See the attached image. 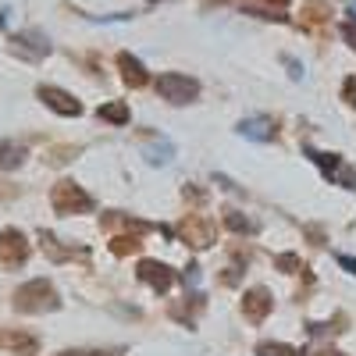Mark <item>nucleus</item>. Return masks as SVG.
I'll return each instance as SVG.
<instances>
[{"label":"nucleus","instance_id":"c756f323","mask_svg":"<svg viewBox=\"0 0 356 356\" xmlns=\"http://www.w3.org/2000/svg\"><path fill=\"white\" fill-rule=\"evenodd\" d=\"M4 22H8V15H0V29H4Z\"/></svg>","mask_w":356,"mask_h":356},{"label":"nucleus","instance_id":"412c9836","mask_svg":"<svg viewBox=\"0 0 356 356\" xmlns=\"http://www.w3.org/2000/svg\"><path fill=\"white\" fill-rule=\"evenodd\" d=\"M342 100H346L349 107H356V79H353V75L342 82Z\"/></svg>","mask_w":356,"mask_h":356},{"label":"nucleus","instance_id":"1a4fd4ad","mask_svg":"<svg viewBox=\"0 0 356 356\" xmlns=\"http://www.w3.org/2000/svg\"><path fill=\"white\" fill-rule=\"evenodd\" d=\"M36 97H40L50 111L65 114V118H79V114H82V104H79L72 93H65V89H57V86H40Z\"/></svg>","mask_w":356,"mask_h":356},{"label":"nucleus","instance_id":"0eeeda50","mask_svg":"<svg viewBox=\"0 0 356 356\" xmlns=\"http://www.w3.org/2000/svg\"><path fill=\"white\" fill-rule=\"evenodd\" d=\"M178 232H182V239L189 243V246H196V250H207L214 243V221L211 218H200V214H186V221L178 225Z\"/></svg>","mask_w":356,"mask_h":356},{"label":"nucleus","instance_id":"6e6552de","mask_svg":"<svg viewBox=\"0 0 356 356\" xmlns=\"http://www.w3.org/2000/svg\"><path fill=\"white\" fill-rule=\"evenodd\" d=\"M136 275H139V282H146L154 292H168L175 285V271H171L168 264H161V260H139Z\"/></svg>","mask_w":356,"mask_h":356},{"label":"nucleus","instance_id":"5701e85b","mask_svg":"<svg viewBox=\"0 0 356 356\" xmlns=\"http://www.w3.org/2000/svg\"><path fill=\"white\" fill-rule=\"evenodd\" d=\"M282 61H285V68H289V75H292V79H303V65L296 61V57H289V54H285Z\"/></svg>","mask_w":356,"mask_h":356},{"label":"nucleus","instance_id":"7c9ffc66","mask_svg":"<svg viewBox=\"0 0 356 356\" xmlns=\"http://www.w3.org/2000/svg\"><path fill=\"white\" fill-rule=\"evenodd\" d=\"M353 22H356V0H353Z\"/></svg>","mask_w":356,"mask_h":356},{"label":"nucleus","instance_id":"9b49d317","mask_svg":"<svg viewBox=\"0 0 356 356\" xmlns=\"http://www.w3.org/2000/svg\"><path fill=\"white\" fill-rule=\"evenodd\" d=\"M271 307H275V300H271V292H267V289H250L246 296H243V314L250 317V321H264L267 314H271Z\"/></svg>","mask_w":356,"mask_h":356},{"label":"nucleus","instance_id":"9d476101","mask_svg":"<svg viewBox=\"0 0 356 356\" xmlns=\"http://www.w3.org/2000/svg\"><path fill=\"white\" fill-rule=\"evenodd\" d=\"M239 136H246L253 143H271L278 136V129H275V122L267 114H253V118H243L239 122Z\"/></svg>","mask_w":356,"mask_h":356},{"label":"nucleus","instance_id":"2eb2a0df","mask_svg":"<svg viewBox=\"0 0 356 356\" xmlns=\"http://www.w3.org/2000/svg\"><path fill=\"white\" fill-rule=\"evenodd\" d=\"M25 164V146L22 143H0V171H15Z\"/></svg>","mask_w":356,"mask_h":356},{"label":"nucleus","instance_id":"20e7f679","mask_svg":"<svg viewBox=\"0 0 356 356\" xmlns=\"http://www.w3.org/2000/svg\"><path fill=\"white\" fill-rule=\"evenodd\" d=\"M307 157L324 171V178H332V182H339V186H346V189H356V171H353L339 154H321V150H310V146H307Z\"/></svg>","mask_w":356,"mask_h":356},{"label":"nucleus","instance_id":"39448f33","mask_svg":"<svg viewBox=\"0 0 356 356\" xmlns=\"http://www.w3.org/2000/svg\"><path fill=\"white\" fill-rule=\"evenodd\" d=\"M11 54L25 57V61H43V57L50 54V40H47V33H40V29H25V33L11 36Z\"/></svg>","mask_w":356,"mask_h":356},{"label":"nucleus","instance_id":"f8f14e48","mask_svg":"<svg viewBox=\"0 0 356 356\" xmlns=\"http://www.w3.org/2000/svg\"><path fill=\"white\" fill-rule=\"evenodd\" d=\"M118 68H122V79H125L132 89H139V86H146V82H150V75H146V65L139 61V57H132L129 50H122V54H118Z\"/></svg>","mask_w":356,"mask_h":356},{"label":"nucleus","instance_id":"cd10ccee","mask_svg":"<svg viewBox=\"0 0 356 356\" xmlns=\"http://www.w3.org/2000/svg\"><path fill=\"white\" fill-rule=\"evenodd\" d=\"M15 196V189H0V200H11Z\"/></svg>","mask_w":356,"mask_h":356},{"label":"nucleus","instance_id":"6ab92c4d","mask_svg":"<svg viewBox=\"0 0 356 356\" xmlns=\"http://www.w3.org/2000/svg\"><path fill=\"white\" fill-rule=\"evenodd\" d=\"M143 243L136 239V235H118V239H111V253H118V257H125V253H136Z\"/></svg>","mask_w":356,"mask_h":356},{"label":"nucleus","instance_id":"ddd939ff","mask_svg":"<svg viewBox=\"0 0 356 356\" xmlns=\"http://www.w3.org/2000/svg\"><path fill=\"white\" fill-rule=\"evenodd\" d=\"M0 346L11 349V353H22V356H33L40 349V342L33 335H18V332H8V335H0Z\"/></svg>","mask_w":356,"mask_h":356},{"label":"nucleus","instance_id":"c85d7f7f","mask_svg":"<svg viewBox=\"0 0 356 356\" xmlns=\"http://www.w3.org/2000/svg\"><path fill=\"white\" fill-rule=\"evenodd\" d=\"M267 4H275V8H285V4H289V0H267Z\"/></svg>","mask_w":356,"mask_h":356},{"label":"nucleus","instance_id":"423d86ee","mask_svg":"<svg viewBox=\"0 0 356 356\" xmlns=\"http://www.w3.org/2000/svg\"><path fill=\"white\" fill-rule=\"evenodd\" d=\"M29 260V239L18 228H4L0 232V267H18Z\"/></svg>","mask_w":356,"mask_h":356},{"label":"nucleus","instance_id":"f03ea898","mask_svg":"<svg viewBox=\"0 0 356 356\" xmlns=\"http://www.w3.org/2000/svg\"><path fill=\"white\" fill-rule=\"evenodd\" d=\"M50 207L57 214H86V211H93V196H89L82 186H75V182H57L54 189H50Z\"/></svg>","mask_w":356,"mask_h":356},{"label":"nucleus","instance_id":"f3484780","mask_svg":"<svg viewBox=\"0 0 356 356\" xmlns=\"http://www.w3.org/2000/svg\"><path fill=\"white\" fill-rule=\"evenodd\" d=\"M97 114L104 118V122H111V125H129V104H125V100H111V104H104Z\"/></svg>","mask_w":356,"mask_h":356},{"label":"nucleus","instance_id":"b1692460","mask_svg":"<svg viewBox=\"0 0 356 356\" xmlns=\"http://www.w3.org/2000/svg\"><path fill=\"white\" fill-rule=\"evenodd\" d=\"M57 356H111V353H104V349H65Z\"/></svg>","mask_w":356,"mask_h":356},{"label":"nucleus","instance_id":"4be33fe9","mask_svg":"<svg viewBox=\"0 0 356 356\" xmlns=\"http://www.w3.org/2000/svg\"><path fill=\"white\" fill-rule=\"evenodd\" d=\"M275 264L282 267V271H300V257H292V253H282Z\"/></svg>","mask_w":356,"mask_h":356},{"label":"nucleus","instance_id":"dca6fc26","mask_svg":"<svg viewBox=\"0 0 356 356\" xmlns=\"http://www.w3.org/2000/svg\"><path fill=\"white\" fill-rule=\"evenodd\" d=\"M40 246H43V253H47L50 260H57V264H65V260H72V257H75V250H65V246L57 243L50 232H40Z\"/></svg>","mask_w":356,"mask_h":356},{"label":"nucleus","instance_id":"7ed1b4c3","mask_svg":"<svg viewBox=\"0 0 356 356\" xmlns=\"http://www.w3.org/2000/svg\"><path fill=\"white\" fill-rule=\"evenodd\" d=\"M157 93L168 100V104H193L200 97V82L182 75V72H164L157 79Z\"/></svg>","mask_w":356,"mask_h":356},{"label":"nucleus","instance_id":"bb28decb","mask_svg":"<svg viewBox=\"0 0 356 356\" xmlns=\"http://www.w3.org/2000/svg\"><path fill=\"white\" fill-rule=\"evenodd\" d=\"M317 356H346V353H339V349H321Z\"/></svg>","mask_w":356,"mask_h":356},{"label":"nucleus","instance_id":"4468645a","mask_svg":"<svg viewBox=\"0 0 356 356\" xmlns=\"http://www.w3.org/2000/svg\"><path fill=\"white\" fill-rule=\"evenodd\" d=\"M143 157H146V164H168L175 157V146L168 139H154V143L143 146Z\"/></svg>","mask_w":356,"mask_h":356},{"label":"nucleus","instance_id":"393cba45","mask_svg":"<svg viewBox=\"0 0 356 356\" xmlns=\"http://www.w3.org/2000/svg\"><path fill=\"white\" fill-rule=\"evenodd\" d=\"M342 40L356 50V22H346V25H342Z\"/></svg>","mask_w":356,"mask_h":356},{"label":"nucleus","instance_id":"aec40b11","mask_svg":"<svg viewBox=\"0 0 356 356\" xmlns=\"http://www.w3.org/2000/svg\"><path fill=\"white\" fill-rule=\"evenodd\" d=\"M225 225L232 228V232H253L257 225L250 221V218H243L239 211H225Z\"/></svg>","mask_w":356,"mask_h":356},{"label":"nucleus","instance_id":"f257e3e1","mask_svg":"<svg viewBox=\"0 0 356 356\" xmlns=\"http://www.w3.org/2000/svg\"><path fill=\"white\" fill-rule=\"evenodd\" d=\"M57 307H61V300H57V289L47 278H33L15 292V310L18 314H50Z\"/></svg>","mask_w":356,"mask_h":356},{"label":"nucleus","instance_id":"a878e982","mask_svg":"<svg viewBox=\"0 0 356 356\" xmlns=\"http://www.w3.org/2000/svg\"><path fill=\"white\" fill-rule=\"evenodd\" d=\"M339 267H346L349 275H356V257H339Z\"/></svg>","mask_w":356,"mask_h":356},{"label":"nucleus","instance_id":"a211bd4d","mask_svg":"<svg viewBox=\"0 0 356 356\" xmlns=\"http://www.w3.org/2000/svg\"><path fill=\"white\" fill-rule=\"evenodd\" d=\"M257 356H303V349L285 346V342H260L257 346Z\"/></svg>","mask_w":356,"mask_h":356}]
</instances>
